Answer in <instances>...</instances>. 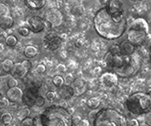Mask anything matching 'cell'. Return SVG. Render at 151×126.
Here are the masks:
<instances>
[{
    "label": "cell",
    "mask_w": 151,
    "mask_h": 126,
    "mask_svg": "<svg viewBox=\"0 0 151 126\" xmlns=\"http://www.w3.org/2000/svg\"><path fill=\"white\" fill-rule=\"evenodd\" d=\"M139 126H150V125H148V124H146V123H143V124H140Z\"/></svg>",
    "instance_id": "46"
},
{
    "label": "cell",
    "mask_w": 151,
    "mask_h": 126,
    "mask_svg": "<svg viewBox=\"0 0 151 126\" xmlns=\"http://www.w3.org/2000/svg\"><path fill=\"white\" fill-rule=\"evenodd\" d=\"M127 26V20L125 14L113 15L104 6L96 12L93 17L94 30L101 38L113 41L124 35Z\"/></svg>",
    "instance_id": "2"
},
{
    "label": "cell",
    "mask_w": 151,
    "mask_h": 126,
    "mask_svg": "<svg viewBox=\"0 0 151 126\" xmlns=\"http://www.w3.org/2000/svg\"><path fill=\"white\" fill-rule=\"evenodd\" d=\"M37 96H38V88L29 87L23 93L22 102L24 103V105H27V107L33 106V105H35V101H36Z\"/></svg>",
    "instance_id": "9"
},
{
    "label": "cell",
    "mask_w": 151,
    "mask_h": 126,
    "mask_svg": "<svg viewBox=\"0 0 151 126\" xmlns=\"http://www.w3.org/2000/svg\"><path fill=\"white\" fill-rule=\"evenodd\" d=\"M125 106L129 113L140 116L151 111V95L145 92H134L126 101Z\"/></svg>",
    "instance_id": "4"
},
{
    "label": "cell",
    "mask_w": 151,
    "mask_h": 126,
    "mask_svg": "<svg viewBox=\"0 0 151 126\" xmlns=\"http://www.w3.org/2000/svg\"><path fill=\"white\" fill-rule=\"evenodd\" d=\"M97 1H98L99 4H101L102 6H106L109 0H97Z\"/></svg>",
    "instance_id": "44"
},
{
    "label": "cell",
    "mask_w": 151,
    "mask_h": 126,
    "mask_svg": "<svg viewBox=\"0 0 151 126\" xmlns=\"http://www.w3.org/2000/svg\"><path fill=\"white\" fill-rule=\"evenodd\" d=\"M130 26L131 27H135V28L142 29V30H145L146 33H148V32H149L148 23L146 22V20L144 19V18H137V19H135L133 22H132V24H131Z\"/></svg>",
    "instance_id": "19"
},
{
    "label": "cell",
    "mask_w": 151,
    "mask_h": 126,
    "mask_svg": "<svg viewBox=\"0 0 151 126\" xmlns=\"http://www.w3.org/2000/svg\"><path fill=\"white\" fill-rule=\"evenodd\" d=\"M84 44V40L82 38H78L77 39V41H75V46L77 48H80V47H82Z\"/></svg>",
    "instance_id": "40"
},
{
    "label": "cell",
    "mask_w": 151,
    "mask_h": 126,
    "mask_svg": "<svg viewBox=\"0 0 151 126\" xmlns=\"http://www.w3.org/2000/svg\"><path fill=\"white\" fill-rule=\"evenodd\" d=\"M58 94L60 97V99L63 100H70L72 98L75 93H74V90L72 86L70 85H63L61 86L60 88H59V90H58Z\"/></svg>",
    "instance_id": "15"
},
{
    "label": "cell",
    "mask_w": 151,
    "mask_h": 126,
    "mask_svg": "<svg viewBox=\"0 0 151 126\" xmlns=\"http://www.w3.org/2000/svg\"><path fill=\"white\" fill-rule=\"evenodd\" d=\"M52 83H53L57 88H60L61 86L64 85V78L63 75L57 74V75H55L52 78Z\"/></svg>",
    "instance_id": "25"
},
{
    "label": "cell",
    "mask_w": 151,
    "mask_h": 126,
    "mask_svg": "<svg viewBox=\"0 0 151 126\" xmlns=\"http://www.w3.org/2000/svg\"><path fill=\"white\" fill-rule=\"evenodd\" d=\"M25 5L32 11H39L45 7L46 0H24Z\"/></svg>",
    "instance_id": "18"
},
{
    "label": "cell",
    "mask_w": 151,
    "mask_h": 126,
    "mask_svg": "<svg viewBox=\"0 0 151 126\" xmlns=\"http://www.w3.org/2000/svg\"><path fill=\"white\" fill-rule=\"evenodd\" d=\"M12 120H13V116L9 113V112H4V113L1 115V117H0V120H1L2 123H4L5 125L12 123Z\"/></svg>",
    "instance_id": "23"
},
{
    "label": "cell",
    "mask_w": 151,
    "mask_h": 126,
    "mask_svg": "<svg viewBox=\"0 0 151 126\" xmlns=\"http://www.w3.org/2000/svg\"><path fill=\"white\" fill-rule=\"evenodd\" d=\"M107 11L113 15H119L124 13V5L119 0H109L107 5L105 6Z\"/></svg>",
    "instance_id": "12"
},
{
    "label": "cell",
    "mask_w": 151,
    "mask_h": 126,
    "mask_svg": "<svg viewBox=\"0 0 151 126\" xmlns=\"http://www.w3.org/2000/svg\"><path fill=\"white\" fill-rule=\"evenodd\" d=\"M42 126H73V117L66 107L53 105L41 114Z\"/></svg>",
    "instance_id": "3"
},
{
    "label": "cell",
    "mask_w": 151,
    "mask_h": 126,
    "mask_svg": "<svg viewBox=\"0 0 151 126\" xmlns=\"http://www.w3.org/2000/svg\"><path fill=\"white\" fill-rule=\"evenodd\" d=\"M118 81H119V77L117 76V74L111 71L103 73L100 76L101 84L107 88H113L118 84Z\"/></svg>",
    "instance_id": "10"
},
{
    "label": "cell",
    "mask_w": 151,
    "mask_h": 126,
    "mask_svg": "<svg viewBox=\"0 0 151 126\" xmlns=\"http://www.w3.org/2000/svg\"><path fill=\"white\" fill-rule=\"evenodd\" d=\"M100 104H101V100L97 97H92L87 101V106L90 109H96L100 105Z\"/></svg>",
    "instance_id": "21"
},
{
    "label": "cell",
    "mask_w": 151,
    "mask_h": 126,
    "mask_svg": "<svg viewBox=\"0 0 151 126\" xmlns=\"http://www.w3.org/2000/svg\"><path fill=\"white\" fill-rule=\"evenodd\" d=\"M9 14V9L7 5L3 3H0V16Z\"/></svg>",
    "instance_id": "28"
},
{
    "label": "cell",
    "mask_w": 151,
    "mask_h": 126,
    "mask_svg": "<svg viewBox=\"0 0 151 126\" xmlns=\"http://www.w3.org/2000/svg\"><path fill=\"white\" fill-rule=\"evenodd\" d=\"M33 123H34V126H42V118H41V114L33 118Z\"/></svg>",
    "instance_id": "35"
},
{
    "label": "cell",
    "mask_w": 151,
    "mask_h": 126,
    "mask_svg": "<svg viewBox=\"0 0 151 126\" xmlns=\"http://www.w3.org/2000/svg\"><path fill=\"white\" fill-rule=\"evenodd\" d=\"M0 126H6V125H5L4 123H2V121L0 120Z\"/></svg>",
    "instance_id": "48"
},
{
    "label": "cell",
    "mask_w": 151,
    "mask_h": 126,
    "mask_svg": "<svg viewBox=\"0 0 151 126\" xmlns=\"http://www.w3.org/2000/svg\"><path fill=\"white\" fill-rule=\"evenodd\" d=\"M5 43L6 45L9 46V47H14L18 43V39L16 36L14 35H9L5 39Z\"/></svg>",
    "instance_id": "22"
},
{
    "label": "cell",
    "mask_w": 151,
    "mask_h": 126,
    "mask_svg": "<svg viewBox=\"0 0 151 126\" xmlns=\"http://www.w3.org/2000/svg\"><path fill=\"white\" fill-rule=\"evenodd\" d=\"M27 70L23 66V64L20 62L13 63V66L11 70V74L14 78H24L27 74Z\"/></svg>",
    "instance_id": "14"
},
{
    "label": "cell",
    "mask_w": 151,
    "mask_h": 126,
    "mask_svg": "<svg viewBox=\"0 0 151 126\" xmlns=\"http://www.w3.org/2000/svg\"><path fill=\"white\" fill-rule=\"evenodd\" d=\"M22 64H23V66L25 67L27 71H29V70L32 68V63L29 61V60H28V58L27 59H25V60H23V61L21 62Z\"/></svg>",
    "instance_id": "36"
},
{
    "label": "cell",
    "mask_w": 151,
    "mask_h": 126,
    "mask_svg": "<svg viewBox=\"0 0 151 126\" xmlns=\"http://www.w3.org/2000/svg\"><path fill=\"white\" fill-rule=\"evenodd\" d=\"M56 92L54 91H48L46 93V98H47V100L48 101H53L55 98H56Z\"/></svg>",
    "instance_id": "41"
},
{
    "label": "cell",
    "mask_w": 151,
    "mask_h": 126,
    "mask_svg": "<svg viewBox=\"0 0 151 126\" xmlns=\"http://www.w3.org/2000/svg\"><path fill=\"white\" fill-rule=\"evenodd\" d=\"M73 90H74V93H75V95H77V96H79V95H81L83 94V93L87 90V85H86V83H85L82 79H75L74 82H73Z\"/></svg>",
    "instance_id": "16"
},
{
    "label": "cell",
    "mask_w": 151,
    "mask_h": 126,
    "mask_svg": "<svg viewBox=\"0 0 151 126\" xmlns=\"http://www.w3.org/2000/svg\"><path fill=\"white\" fill-rule=\"evenodd\" d=\"M7 85L9 88H14V87H17L18 86V80L17 78H14V77H11L8 80Z\"/></svg>",
    "instance_id": "30"
},
{
    "label": "cell",
    "mask_w": 151,
    "mask_h": 126,
    "mask_svg": "<svg viewBox=\"0 0 151 126\" xmlns=\"http://www.w3.org/2000/svg\"><path fill=\"white\" fill-rule=\"evenodd\" d=\"M132 2H139V1H142V0H130Z\"/></svg>",
    "instance_id": "47"
},
{
    "label": "cell",
    "mask_w": 151,
    "mask_h": 126,
    "mask_svg": "<svg viewBox=\"0 0 151 126\" xmlns=\"http://www.w3.org/2000/svg\"><path fill=\"white\" fill-rule=\"evenodd\" d=\"M20 126H34V123H33V118L27 117V118L23 119Z\"/></svg>",
    "instance_id": "27"
},
{
    "label": "cell",
    "mask_w": 151,
    "mask_h": 126,
    "mask_svg": "<svg viewBox=\"0 0 151 126\" xmlns=\"http://www.w3.org/2000/svg\"><path fill=\"white\" fill-rule=\"evenodd\" d=\"M124 122L123 115L111 107L99 110L93 119V126H124Z\"/></svg>",
    "instance_id": "5"
},
{
    "label": "cell",
    "mask_w": 151,
    "mask_h": 126,
    "mask_svg": "<svg viewBox=\"0 0 151 126\" xmlns=\"http://www.w3.org/2000/svg\"><path fill=\"white\" fill-rule=\"evenodd\" d=\"M140 123L136 119H131L127 122V126H139Z\"/></svg>",
    "instance_id": "37"
},
{
    "label": "cell",
    "mask_w": 151,
    "mask_h": 126,
    "mask_svg": "<svg viewBox=\"0 0 151 126\" xmlns=\"http://www.w3.org/2000/svg\"><path fill=\"white\" fill-rule=\"evenodd\" d=\"M36 72L38 73H40V74H42V73H45L46 72V66H45V64H39L38 66L36 67Z\"/></svg>",
    "instance_id": "33"
},
{
    "label": "cell",
    "mask_w": 151,
    "mask_h": 126,
    "mask_svg": "<svg viewBox=\"0 0 151 126\" xmlns=\"http://www.w3.org/2000/svg\"><path fill=\"white\" fill-rule=\"evenodd\" d=\"M57 69H58V71L60 73H65L66 71H67V67H66L65 65H63V64H59L58 67H57Z\"/></svg>",
    "instance_id": "42"
},
{
    "label": "cell",
    "mask_w": 151,
    "mask_h": 126,
    "mask_svg": "<svg viewBox=\"0 0 151 126\" xmlns=\"http://www.w3.org/2000/svg\"><path fill=\"white\" fill-rule=\"evenodd\" d=\"M18 32H19V34H20L21 36H23V37H27L28 35L30 34L31 31H30L29 28H28V27L23 26V27H20V28H19Z\"/></svg>",
    "instance_id": "29"
},
{
    "label": "cell",
    "mask_w": 151,
    "mask_h": 126,
    "mask_svg": "<svg viewBox=\"0 0 151 126\" xmlns=\"http://www.w3.org/2000/svg\"><path fill=\"white\" fill-rule=\"evenodd\" d=\"M14 26V19L9 14L0 16V28L3 30H8L12 28Z\"/></svg>",
    "instance_id": "17"
},
{
    "label": "cell",
    "mask_w": 151,
    "mask_h": 126,
    "mask_svg": "<svg viewBox=\"0 0 151 126\" xmlns=\"http://www.w3.org/2000/svg\"><path fill=\"white\" fill-rule=\"evenodd\" d=\"M63 78H64V83H66V85H70V84H72L75 80L71 73H67Z\"/></svg>",
    "instance_id": "34"
},
{
    "label": "cell",
    "mask_w": 151,
    "mask_h": 126,
    "mask_svg": "<svg viewBox=\"0 0 151 126\" xmlns=\"http://www.w3.org/2000/svg\"><path fill=\"white\" fill-rule=\"evenodd\" d=\"M105 63L118 77L129 78L140 72L143 56L139 49L127 40L111 46L105 56Z\"/></svg>",
    "instance_id": "1"
},
{
    "label": "cell",
    "mask_w": 151,
    "mask_h": 126,
    "mask_svg": "<svg viewBox=\"0 0 151 126\" xmlns=\"http://www.w3.org/2000/svg\"><path fill=\"white\" fill-rule=\"evenodd\" d=\"M38 53H39V49L34 45H27L25 48V50H24V55H25V57L27 58H34L38 55Z\"/></svg>",
    "instance_id": "20"
},
{
    "label": "cell",
    "mask_w": 151,
    "mask_h": 126,
    "mask_svg": "<svg viewBox=\"0 0 151 126\" xmlns=\"http://www.w3.org/2000/svg\"><path fill=\"white\" fill-rule=\"evenodd\" d=\"M61 43H63L61 37L54 33H50L48 35H46L44 38V40H42V43H44L45 47L46 49H48L49 51L58 50L60 47Z\"/></svg>",
    "instance_id": "8"
},
{
    "label": "cell",
    "mask_w": 151,
    "mask_h": 126,
    "mask_svg": "<svg viewBox=\"0 0 151 126\" xmlns=\"http://www.w3.org/2000/svg\"><path fill=\"white\" fill-rule=\"evenodd\" d=\"M3 51H4V45L1 43H0V53H2Z\"/></svg>",
    "instance_id": "45"
},
{
    "label": "cell",
    "mask_w": 151,
    "mask_h": 126,
    "mask_svg": "<svg viewBox=\"0 0 151 126\" xmlns=\"http://www.w3.org/2000/svg\"><path fill=\"white\" fill-rule=\"evenodd\" d=\"M30 84H31V87L39 88L42 85V80H41L40 78H35V79H33V80L30 82Z\"/></svg>",
    "instance_id": "32"
},
{
    "label": "cell",
    "mask_w": 151,
    "mask_h": 126,
    "mask_svg": "<svg viewBox=\"0 0 151 126\" xmlns=\"http://www.w3.org/2000/svg\"><path fill=\"white\" fill-rule=\"evenodd\" d=\"M29 115H30V109L28 108V107H24V108H22L20 112H19L18 118H21L23 120L27 118V117H29Z\"/></svg>",
    "instance_id": "26"
},
{
    "label": "cell",
    "mask_w": 151,
    "mask_h": 126,
    "mask_svg": "<svg viewBox=\"0 0 151 126\" xmlns=\"http://www.w3.org/2000/svg\"><path fill=\"white\" fill-rule=\"evenodd\" d=\"M147 34L145 30H142L135 27H129L127 32V41H129L131 44H133L136 47L142 45L145 41L147 38Z\"/></svg>",
    "instance_id": "6"
},
{
    "label": "cell",
    "mask_w": 151,
    "mask_h": 126,
    "mask_svg": "<svg viewBox=\"0 0 151 126\" xmlns=\"http://www.w3.org/2000/svg\"><path fill=\"white\" fill-rule=\"evenodd\" d=\"M0 74H1V73H0Z\"/></svg>",
    "instance_id": "50"
},
{
    "label": "cell",
    "mask_w": 151,
    "mask_h": 126,
    "mask_svg": "<svg viewBox=\"0 0 151 126\" xmlns=\"http://www.w3.org/2000/svg\"><path fill=\"white\" fill-rule=\"evenodd\" d=\"M28 26H29V29L33 33H40V32L44 31L45 29V21L40 16H31L28 19Z\"/></svg>",
    "instance_id": "11"
},
{
    "label": "cell",
    "mask_w": 151,
    "mask_h": 126,
    "mask_svg": "<svg viewBox=\"0 0 151 126\" xmlns=\"http://www.w3.org/2000/svg\"><path fill=\"white\" fill-rule=\"evenodd\" d=\"M83 11H84V10H83L82 6H77V7H75V9H74V13H76L77 15L82 14Z\"/></svg>",
    "instance_id": "39"
},
{
    "label": "cell",
    "mask_w": 151,
    "mask_h": 126,
    "mask_svg": "<svg viewBox=\"0 0 151 126\" xmlns=\"http://www.w3.org/2000/svg\"><path fill=\"white\" fill-rule=\"evenodd\" d=\"M13 66V61L9 58L4 59V61L2 62V69L5 73H9L11 70Z\"/></svg>",
    "instance_id": "24"
},
{
    "label": "cell",
    "mask_w": 151,
    "mask_h": 126,
    "mask_svg": "<svg viewBox=\"0 0 151 126\" xmlns=\"http://www.w3.org/2000/svg\"><path fill=\"white\" fill-rule=\"evenodd\" d=\"M23 93L24 91L18 87L9 88L6 92V97L9 103H19L22 101Z\"/></svg>",
    "instance_id": "13"
},
{
    "label": "cell",
    "mask_w": 151,
    "mask_h": 126,
    "mask_svg": "<svg viewBox=\"0 0 151 126\" xmlns=\"http://www.w3.org/2000/svg\"><path fill=\"white\" fill-rule=\"evenodd\" d=\"M78 126H90V122L88 120L83 119L78 122Z\"/></svg>",
    "instance_id": "43"
},
{
    "label": "cell",
    "mask_w": 151,
    "mask_h": 126,
    "mask_svg": "<svg viewBox=\"0 0 151 126\" xmlns=\"http://www.w3.org/2000/svg\"><path fill=\"white\" fill-rule=\"evenodd\" d=\"M150 60H151V49H150Z\"/></svg>",
    "instance_id": "49"
},
{
    "label": "cell",
    "mask_w": 151,
    "mask_h": 126,
    "mask_svg": "<svg viewBox=\"0 0 151 126\" xmlns=\"http://www.w3.org/2000/svg\"><path fill=\"white\" fill-rule=\"evenodd\" d=\"M9 105V100L7 99V97H3L0 99V106H2V107H6Z\"/></svg>",
    "instance_id": "38"
},
{
    "label": "cell",
    "mask_w": 151,
    "mask_h": 126,
    "mask_svg": "<svg viewBox=\"0 0 151 126\" xmlns=\"http://www.w3.org/2000/svg\"><path fill=\"white\" fill-rule=\"evenodd\" d=\"M45 98L42 97V96H40V95H38L37 98H36V101H35V105L38 106V107H42V105H45Z\"/></svg>",
    "instance_id": "31"
},
{
    "label": "cell",
    "mask_w": 151,
    "mask_h": 126,
    "mask_svg": "<svg viewBox=\"0 0 151 126\" xmlns=\"http://www.w3.org/2000/svg\"><path fill=\"white\" fill-rule=\"evenodd\" d=\"M45 19L46 22L51 24L52 27H58L63 23V14L58 9H52L46 11Z\"/></svg>",
    "instance_id": "7"
}]
</instances>
